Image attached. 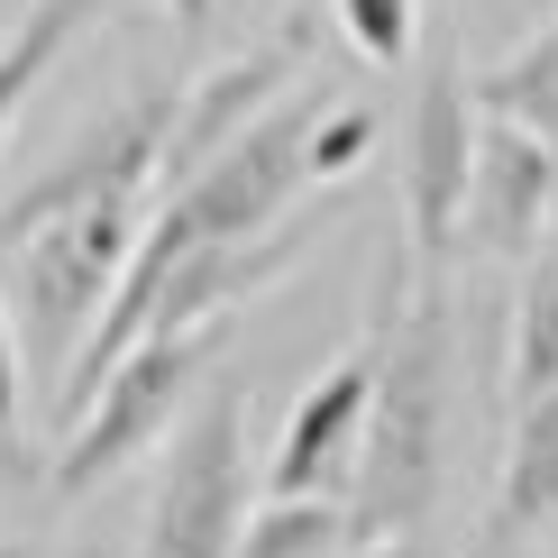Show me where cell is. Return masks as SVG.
Wrapping results in <instances>:
<instances>
[{"label":"cell","mask_w":558,"mask_h":558,"mask_svg":"<svg viewBox=\"0 0 558 558\" xmlns=\"http://www.w3.org/2000/svg\"><path fill=\"white\" fill-rule=\"evenodd\" d=\"M376 385H366V430L348 468V549L422 541L439 504V458H449V393H458V348H449V275H412V247H385L376 266Z\"/></svg>","instance_id":"6da1fadb"},{"label":"cell","mask_w":558,"mask_h":558,"mask_svg":"<svg viewBox=\"0 0 558 558\" xmlns=\"http://www.w3.org/2000/svg\"><path fill=\"white\" fill-rule=\"evenodd\" d=\"M229 320H183V330H137L120 357L101 366V385L83 393V412L64 422V458H56V495L74 504L92 485H110L129 458H147L174 430V412L193 403L202 366L220 357Z\"/></svg>","instance_id":"7a4b0ae2"},{"label":"cell","mask_w":558,"mask_h":558,"mask_svg":"<svg viewBox=\"0 0 558 558\" xmlns=\"http://www.w3.org/2000/svg\"><path fill=\"white\" fill-rule=\"evenodd\" d=\"M129 239H137V202H64V211H46V220L0 239V257H10V312H19L10 330H28L37 376H64L74 339L92 330L101 293L129 266Z\"/></svg>","instance_id":"3957f363"},{"label":"cell","mask_w":558,"mask_h":558,"mask_svg":"<svg viewBox=\"0 0 558 558\" xmlns=\"http://www.w3.org/2000/svg\"><path fill=\"white\" fill-rule=\"evenodd\" d=\"M239 522H247V422H239V385H211L166 430L137 558H229Z\"/></svg>","instance_id":"277c9868"},{"label":"cell","mask_w":558,"mask_h":558,"mask_svg":"<svg viewBox=\"0 0 558 558\" xmlns=\"http://www.w3.org/2000/svg\"><path fill=\"white\" fill-rule=\"evenodd\" d=\"M468 166H476V92H468V56H458V0H439L422 46V101H412V174H403L412 275H449L458 220H468Z\"/></svg>","instance_id":"5b68a950"},{"label":"cell","mask_w":558,"mask_h":558,"mask_svg":"<svg viewBox=\"0 0 558 558\" xmlns=\"http://www.w3.org/2000/svg\"><path fill=\"white\" fill-rule=\"evenodd\" d=\"M166 120H174V92H129L120 110H101L74 147H56L0 202V239L46 220V211H64V202H147L156 166H166Z\"/></svg>","instance_id":"8992f818"},{"label":"cell","mask_w":558,"mask_h":558,"mask_svg":"<svg viewBox=\"0 0 558 558\" xmlns=\"http://www.w3.org/2000/svg\"><path fill=\"white\" fill-rule=\"evenodd\" d=\"M302 64H312V19H284V28L257 37L247 56L211 64V74H202V83L174 101V120H166V166H156V183H183L211 147H229V137L257 120L275 92L302 83Z\"/></svg>","instance_id":"52a82bcc"},{"label":"cell","mask_w":558,"mask_h":558,"mask_svg":"<svg viewBox=\"0 0 558 558\" xmlns=\"http://www.w3.org/2000/svg\"><path fill=\"white\" fill-rule=\"evenodd\" d=\"M558 220V147L541 129L476 110V166H468V220L458 239L495 247V257H531V239Z\"/></svg>","instance_id":"ba28073f"},{"label":"cell","mask_w":558,"mask_h":558,"mask_svg":"<svg viewBox=\"0 0 558 558\" xmlns=\"http://www.w3.org/2000/svg\"><path fill=\"white\" fill-rule=\"evenodd\" d=\"M366 385H376V339L357 330L348 357H330L312 385H302L284 439H275V495H348V468H357V430H366Z\"/></svg>","instance_id":"9c48e42d"},{"label":"cell","mask_w":558,"mask_h":558,"mask_svg":"<svg viewBox=\"0 0 558 558\" xmlns=\"http://www.w3.org/2000/svg\"><path fill=\"white\" fill-rule=\"evenodd\" d=\"M541 522H558V385L513 403V449H504V476H495V541L541 531Z\"/></svg>","instance_id":"30bf717a"},{"label":"cell","mask_w":558,"mask_h":558,"mask_svg":"<svg viewBox=\"0 0 558 558\" xmlns=\"http://www.w3.org/2000/svg\"><path fill=\"white\" fill-rule=\"evenodd\" d=\"M101 19V0H37L28 19H19L10 37H0V147H10L19 110L46 92V74H56L64 56H74V37Z\"/></svg>","instance_id":"8fae6325"},{"label":"cell","mask_w":558,"mask_h":558,"mask_svg":"<svg viewBox=\"0 0 558 558\" xmlns=\"http://www.w3.org/2000/svg\"><path fill=\"white\" fill-rule=\"evenodd\" d=\"M558 385V220L531 239V275L513 302V403Z\"/></svg>","instance_id":"7c38bea8"},{"label":"cell","mask_w":558,"mask_h":558,"mask_svg":"<svg viewBox=\"0 0 558 558\" xmlns=\"http://www.w3.org/2000/svg\"><path fill=\"white\" fill-rule=\"evenodd\" d=\"M348 549V504L339 495H275L266 513L239 522L229 558H339Z\"/></svg>","instance_id":"4fadbf2b"},{"label":"cell","mask_w":558,"mask_h":558,"mask_svg":"<svg viewBox=\"0 0 558 558\" xmlns=\"http://www.w3.org/2000/svg\"><path fill=\"white\" fill-rule=\"evenodd\" d=\"M476 110H504V120L541 129L549 147H558V19H549V28H531L513 56L476 83Z\"/></svg>","instance_id":"5bb4252c"},{"label":"cell","mask_w":558,"mask_h":558,"mask_svg":"<svg viewBox=\"0 0 558 558\" xmlns=\"http://www.w3.org/2000/svg\"><path fill=\"white\" fill-rule=\"evenodd\" d=\"M330 19L366 64H403L422 46V0H330Z\"/></svg>","instance_id":"9a60e30c"},{"label":"cell","mask_w":558,"mask_h":558,"mask_svg":"<svg viewBox=\"0 0 558 558\" xmlns=\"http://www.w3.org/2000/svg\"><path fill=\"white\" fill-rule=\"evenodd\" d=\"M19 422H28V393H19V330H10V302H0V468L19 458Z\"/></svg>","instance_id":"2e32d148"},{"label":"cell","mask_w":558,"mask_h":558,"mask_svg":"<svg viewBox=\"0 0 558 558\" xmlns=\"http://www.w3.org/2000/svg\"><path fill=\"white\" fill-rule=\"evenodd\" d=\"M211 10H220V0H166V19H174V28H211Z\"/></svg>","instance_id":"e0dca14e"},{"label":"cell","mask_w":558,"mask_h":558,"mask_svg":"<svg viewBox=\"0 0 558 558\" xmlns=\"http://www.w3.org/2000/svg\"><path fill=\"white\" fill-rule=\"evenodd\" d=\"M0 558H37L28 541H19V531H0Z\"/></svg>","instance_id":"ac0fdd59"},{"label":"cell","mask_w":558,"mask_h":558,"mask_svg":"<svg viewBox=\"0 0 558 558\" xmlns=\"http://www.w3.org/2000/svg\"><path fill=\"white\" fill-rule=\"evenodd\" d=\"M357 558H412V541H385V549H357Z\"/></svg>","instance_id":"d6986e66"},{"label":"cell","mask_w":558,"mask_h":558,"mask_svg":"<svg viewBox=\"0 0 558 558\" xmlns=\"http://www.w3.org/2000/svg\"><path fill=\"white\" fill-rule=\"evenodd\" d=\"M430 10H439V0H430Z\"/></svg>","instance_id":"ffe728a7"}]
</instances>
